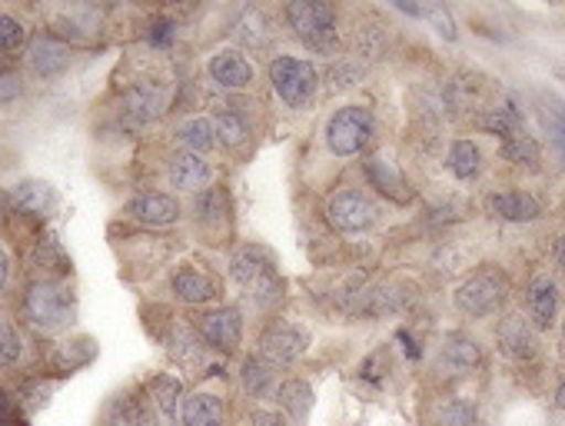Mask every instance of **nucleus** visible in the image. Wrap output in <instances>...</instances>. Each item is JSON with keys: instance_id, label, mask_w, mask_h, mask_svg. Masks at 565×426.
Returning <instances> with one entry per match:
<instances>
[{"instance_id": "1", "label": "nucleus", "mask_w": 565, "mask_h": 426, "mask_svg": "<svg viewBox=\"0 0 565 426\" xmlns=\"http://www.w3.org/2000/svg\"><path fill=\"white\" fill-rule=\"evenodd\" d=\"M77 320V294L67 280L34 277L24 284L18 300V323L31 337H64Z\"/></svg>"}, {"instance_id": "2", "label": "nucleus", "mask_w": 565, "mask_h": 426, "mask_svg": "<svg viewBox=\"0 0 565 426\" xmlns=\"http://www.w3.org/2000/svg\"><path fill=\"white\" fill-rule=\"evenodd\" d=\"M230 284L256 307V310H273L276 303H282L287 297V280L279 277L276 260L266 247L256 244H243L230 254L226 264Z\"/></svg>"}, {"instance_id": "3", "label": "nucleus", "mask_w": 565, "mask_h": 426, "mask_svg": "<svg viewBox=\"0 0 565 426\" xmlns=\"http://www.w3.org/2000/svg\"><path fill=\"white\" fill-rule=\"evenodd\" d=\"M282 21L297 34L303 47L323 57L340 54V11L327 0H290L282 8Z\"/></svg>"}, {"instance_id": "4", "label": "nucleus", "mask_w": 565, "mask_h": 426, "mask_svg": "<svg viewBox=\"0 0 565 426\" xmlns=\"http://www.w3.org/2000/svg\"><path fill=\"white\" fill-rule=\"evenodd\" d=\"M266 77H269L276 100L294 114L310 110L320 97V87H323L317 64L307 57H297V54H276L266 67Z\"/></svg>"}, {"instance_id": "5", "label": "nucleus", "mask_w": 565, "mask_h": 426, "mask_svg": "<svg viewBox=\"0 0 565 426\" xmlns=\"http://www.w3.org/2000/svg\"><path fill=\"white\" fill-rule=\"evenodd\" d=\"M376 134V120H373V110L363 107V104H343L337 107L330 117H327V127H323V140H327V150L333 157H360L370 140Z\"/></svg>"}, {"instance_id": "6", "label": "nucleus", "mask_w": 565, "mask_h": 426, "mask_svg": "<svg viewBox=\"0 0 565 426\" xmlns=\"http://www.w3.org/2000/svg\"><path fill=\"white\" fill-rule=\"evenodd\" d=\"M167 287H170V297L190 310H206V307L223 303V280L206 264H196V260L173 264Z\"/></svg>"}, {"instance_id": "7", "label": "nucleus", "mask_w": 565, "mask_h": 426, "mask_svg": "<svg viewBox=\"0 0 565 426\" xmlns=\"http://www.w3.org/2000/svg\"><path fill=\"white\" fill-rule=\"evenodd\" d=\"M190 323H193L196 337L206 343V350H213L220 356H233L243 347L246 320L236 303H216V307L196 310Z\"/></svg>"}, {"instance_id": "8", "label": "nucleus", "mask_w": 565, "mask_h": 426, "mask_svg": "<svg viewBox=\"0 0 565 426\" xmlns=\"http://www.w3.org/2000/svg\"><path fill=\"white\" fill-rule=\"evenodd\" d=\"M505 300H509V280L495 267H482L456 287V307H459V313H466L472 320L492 317L495 310H502Z\"/></svg>"}, {"instance_id": "9", "label": "nucleus", "mask_w": 565, "mask_h": 426, "mask_svg": "<svg viewBox=\"0 0 565 426\" xmlns=\"http://www.w3.org/2000/svg\"><path fill=\"white\" fill-rule=\"evenodd\" d=\"M323 217L337 234H366L376 227L380 221V206L370 193L347 187V190H333L323 203Z\"/></svg>"}, {"instance_id": "10", "label": "nucleus", "mask_w": 565, "mask_h": 426, "mask_svg": "<svg viewBox=\"0 0 565 426\" xmlns=\"http://www.w3.org/2000/svg\"><path fill=\"white\" fill-rule=\"evenodd\" d=\"M310 343H313V337L307 327H300L294 320H269L256 337V353L279 370V366L300 363L310 353Z\"/></svg>"}, {"instance_id": "11", "label": "nucleus", "mask_w": 565, "mask_h": 426, "mask_svg": "<svg viewBox=\"0 0 565 426\" xmlns=\"http://www.w3.org/2000/svg\"><path fill=\"white\" fill-rule=\"evenodd\" d=\"M124 213L140 224L143 231H170L183 221V206L177 200V193L167 190H140L127 200Z\"/></svg>"}, {"instance_id": "12", "label": "nucleus", "mask_w": 565, "mask_h": 426, "mask_svg": "<svg viewBox=\"0 0 565 426\" xmlns=\"http://www.w3.org/2000/svg\"><path fill=\"white\" fill-rule=\"evenodd\" d=\"M74 54H77V51H74L71 44L57 41V38L47 34V31H38V34L31 38L28 51H24V71H28L31 77H38V81H57V77H64V74L71 71Z\"/></svg>"}, {"instance_id": "13", "label": "nucleus", "mask_w": 565, "mask_h": 426, "mask_svg": "<svg viewBox=\"0 0 565 426\" xmlns=\"http://www.w3.org/2000/svg\"><path fill=\"white\" fill-rule=\"evenodd\" d=\"M170 110V90L160 81L150 77H137L124 87L120 94V117H127L130 124H153Z\"/></svg>"}, {"instance_id": "14", "label": "nucleus", "mask_w": 565, "mask_h": 426, "mask_svg": "<svg viewBox=\"0 0 565 426\" xmlns=\"http://www.w3.org/2000/svg\"><path fill=\"white\" fill-rule=\"evenodd\" d=\"M44 31L77 51L97 41V34L104 31V11L100 8H57L51 11Z\"/></svg>"}, {"instance_id": "15", "label": "nucleus", "mask_w": 565, "mask_h": 426, "mask_svg": "<svg viewBox=\"0 0 565 426\" xmlns=\"http://www.w3.org/2000/svg\"><path fill=\"white\" fill-rule=\"evenodd\" d=\"M193 221L206 237H213V244H223V237L233 224V206L220 183H210L206 190L193 193Z\"/></svg>"}, {"instance_id": "16", "label": "nucleus", "mask_w": 565, "mask_h": 426, "mask_svg": "<svg viewBox=\"0 0 565 426\" xmlns=\"http://www.w3.org/2000/svg\"><path fill=\"white\" fill-rule=\"evenodd\" d=\"M206 77L220 87V90H230V94H239V90H249L253 87V64L243 51L236 47H220L206 57Z\"/></svg>"}, {"instance_id": "17", "label": "nucleus", "mask_w": 565, "mask_h": 426, "mask_svg": "<svg viewBox=\"0 0 565 426\" xmlns=\"http://www.w3.org/2000/svg\"><path fill=\"white\" fill-rule=\"evenodd\" d=\"M163 170H167V183L177 187L180 193H200V190H206V187L213 183V177H216V170H213V163H210L206 157L190 153V150H180V147L167 153Z\"/></svg>"}, {"instance_id": "18", "label": "nucleus", "mask_w": 565, "mask_h": 426, "mask_svg": "<svg viewBox=\"0 0 565 426\" xmlns=\"http://www.w3.org/2000/svg\"><path fill=\"white\" fill-rule=\"evenodd\" d=\"M8 196H11V210H14V213H21V217H31V221H38V224H44V221L51 217V213L61 206V196H57L54 183L34 180V177L14 183V187L8 190Z\"/></svg>"}, {"instance_id": "19", "label": "nucleus", "mask_w": 565, "mask_h": 426, "mask_svg": "<svg viewBox=\"0 0 565 426\" xmlns=\"http://www.w3.org/2000/svg\"><path fill=\"white\" fill-rule=\"evenodd\" d=\"M213 130H216V147L230 150V153H243L253 147V120L243 107L236 104H220L213 114Z\"/></svg>"}, {"instance_id": "20", "label": "nucleus", "mask_w": 565, "mask_h": 426, "mask_svg": "<svg viewBox=\"0 0 565 426\" xmlns=\"http://www.w3.org/2000/svg\"><path fill=\"white\" fill-rule=\"evenodd\" d=\"M94 356H97V340L87 337V333H71V337H64L51 350V356H47V376H54V380L74 376L77 370L90 366Z\"/></svg>"}, {"instance_id": "21", "label": "nucleus", "mask_w": 565, "mask_h": 426, "mask_svg": "<svg viewBox=\"0 0 565 426\" xmlns=\"http://www.w3.org/2000/svg\"><path fill=\"white\" fill-rule=\"evenodd\" d=\"M140 390H143L147 406H150L157 416H163L167 423L177 426L180 406H183V400H186V393H190V390L183 386V380H180L177 373H153Z\"/></svg>"}, {"instance_id": "22", "label": "nucleus", "mask_w": 565, "mask_h": 426, "mask_svg": "<svg viewBox=\"0 0 565 426\" xmlns=\"http://www.w3.org/2000/svg\"><path fill=\"white\" fill-rule=\"evenodd\" d=\"M180 426H226V400L223 393L200 386L190 390L180 406Z\"/></svg>"}, {"instance_id": "23", "label": "nucleus", "mask_w": 565, "mask_h": 426, "mask_svg": "<svg viewBox=\"0 0 565 426\" xmlns=\"http://www.w3.org/2000/svg\"><path fill=\"white\" fill-rule=\"evenodd\" d=\"M486 206L495 213V217H502L509 224H532V221H539V213H542L539 200L532 193H525V190H499V193H489Z\"/></svg>"}, {"instance_id": "24", "label": "nucleus", "mask_w": 565, "mask_h": 426, "mask_svg": "<svg viewBox=\"0 0 565 426\" xmlns=\"http://www.w3.org/2000/svg\"><path fill=\"white\" fill-rule=\"evenodd\" d=\"M173 143H177L180 150L210 157V153L216 150L213 117H206V114H190V117L177 120V127H173Z\"/></svg>"}, {"instance_id": "25", "label": "nucleus", "mask_w": 565, "mask_h": 426, "mask_svg": "<svg viewBox=\"0 0 565 426\" xmlns=\"http://www.w3.org/2000/svg\"><path fill=\"white\" fill-rule=\"evenodd\" d=\"M495 340H499L502 353L512 360H532L539 350L535 327L529 323V317H505L495 330Z\"/></svg>"}, {"instance_id": "26", "label": "nucleus", "mask_w": 565, "mask_h": 426, "mask_svg": "<svg viewBox=\"0 0 565 426\" xmlns=\"http://www.w3.org/2000/svg\"><path fill=\"white\" fill-rule=\"evenodd\" d=\"M363 173H366L370 187H376V190H380L383 196H390L393 203H409L413 190H409L406 177L399 173V167L390 163L386 157H370V160H363Z\"/></svg>"}, {"instance_id": "27", "label": "nucleus", "mask_w": 565, "mask_h": 426, "mask_svg": "<svg viewBox=\"0 0 565 426\" xmlns=\"http://www.w3.org/2000/svg\"><path fill=\"white\" fill-rule=\"evenodd\" d=\"M525 307H529V323H532L535 330L552 327L555 310H558V287H555V280H552L548 274L532 277L529 294H525Z\"/></svg>"}, {"instance_id": "28", "label": "nucleus", "mask_w": 565, "mask_h": 426, "mask_svg": "<svg viewBox=\"0 0 565 426\" xmlns=\"http://www.w3.org/2000/svg\"><path fill=\"white\" fill-rule=\"evenodd\" d=\"M236 380H239L243 396H249V400H263V396H269V393L276 390L279 373H276V366H273L269 360H263L259 353H249V356H243Z\"/></svg>"}, {"instance_id": "29", "label": "nucleus", "mask_w": 565, "mask_h": 426, "mask_svg": "<svg viewBox=\"0 0 565 426\" xmlns=\"http://www.w3.org/2000/svg\"><path fill=\"white\" fill-rule=\"evenodd\" d=\"M439 360H443V366H446L449 373L462 376V373H469V370L479 366L482 350H479V343H476L466 330H452V333H446V340H443Z\"/></svg>"}, {"instance_id": "30", "label": "nucleus", "mask_w": 565, "mask_h": 426, "mask_svg": "<svg viewBox=\"0 0 565 426\" xmlns=\"http://www.w3.org/2000/svg\"><path fill=\"white\" fill-rule=\"evenodd\" d=\"M273 400H276V409H282L294 419V426H300L307 423L313 409V386L307 380H279L273 390Z\"/></svg>"}, {"instance_id": "31", "label": "nucleus", "mask_w": 565, "mask_h": 426, "mask_svg": "<svg viewBox=\"0 0 565 426\" xmlns=\"http://www.w3.org/2000/svg\"><path fill=\"white\" fill-rule=\"evenodd\" d=\"M143 413H147L143 390H124L107 400V406L100 413V426H140Z\"/></svg>"}, {"instance_id": "32", "label": "nucleus", "mask_w": 565, "mask_h": 426, "mask_svg": "<svg viewBox=\"0 0 565 426\" xmlns=\"http://www.w3.org/2000/svg\"><path fill=\"white\" fill-rule=\"evenodd\" d=\"M230 34H233V41L243 44L246 51H263V47L273 41V28H269L266 14L256 11V8H246V11L233 21Z\"/></svg>"}, {"instance_id": "33", "label": "nucleus", "mask_w": 565, "mask_h": 426, "mask_svg": "<svg viewBox=\"0 0 565 426\" xmlns=\"http://www.w3.org/2000/svg\"><path fill=\"white\" fill-rule=\"evenodd\" d=\"M446 170L456 177V180H476L479 170H482V150L476 140L469 137H459L449 143V153H446Z\"/></svg>"}, {"instance_id": "34", "label": "nucleus", "mask_w": 565, "mask_h": 426, "mask_svg": "<svg viewBox=\"0 0 565 426\" xmlns=\"http://www.w3.org/2000/svg\"><path fill=\"white\" fill-rule=\"evenodd\" d=\"M24 356H28V330L11 317H0V370H18Z\"/></svg>"}, {"instance_id": "35", "label": "nucleus", "mask_w": 565, "mask_h": 426, "mask_svg": "<svg viewBox=\"0 0 565 426\" xmlns=\"http://www.w3.org/2000/svg\"><path fill=\"white\" fill-rule=\"evenodd\" d=\"M31 38H34L31 28H28L21 18H14V14H8V11H0V57H8V61L18 64V57H24Z\"/></svg>"}, {"instance_id": "36", "label": "nucleus", "mask_w": 565, "mask_h": 426, "mask_svg": "<svg viewBox=\"0 0 565 426\" xmlns=\"http://www.w3.org/2000/svg\"><path fill=\"white\" fill-rule=\"evenodd\" d=\"M499 147H502V157L509 163H515V167H539V160H542V147L535 140V134H529L525 127L509 134V137H502Z\"/></svg>"}, {"instance_id": "37", "label": "nucleus", "mask_w": 565, "mask_h": 426, "mask_svg": "<svg viewBox=\"0 0 565 426\" xmlns=\"http://www.w3.org/2000/svg\"><path fill=\"white\" fill-rule=\"evenodd\" d=\"M180 38V21L170 18V14H150L147 24H143V44L150 51H170Z\"/></svg>"}, {"instance_id": "38", "label": "nucleus", "mask_w": 565, "mask_h": 426, "mask_svg": "<svg viewBox=\"0 0 565 426\" xmlns=\"http://www.w3.org/2000/svg\"><path fill=\"white\" fill-rule=\"evenodd\" d=\"M360 77H363V64H360V61L340 57V61L330 67V84H333V90H350Z\"/></svg>"}, {"instance_id": "39", "label": "nucleus", "mask_w": 565, "mask_h": 426, "mask_svg": "<svg viewBox=\"0 0 565 426\" xmlns=\"http://www.w3.org/2000/svg\"><path fill=\"white\" fill-rule=\"evenodd\" d=\"M24 90H28V81H24V74L18 67L8 71V74H0V107L18 104L24 97Z\"/></svg>"}, {"instance_id": "40", "label": "nucleus", "mask_w": 565, "mask_h": 426, "mask_svg": "<svg viewBox=\"0 0 565 426\" xmlns=\"http://www.w3.org/2000/svg\"><path fill=\"white\" fill-rule=\"evenodd\" d=\"M548 104H552V107H545L548 134H552L555 147H558V150H562V157H565V107H562L555 97H548Z\"/></svg>"}, {"instance_id": "41", "label": "nucleus", "mask_w": 565, "mask_h": 426, "mask_svg": "<svg viewBox=\"0 0 565 426\" xmlns=\"http://www.w3.org/2000/svg\"><path fill=\"white\" fill-rule=\"evenodd\" d=\"M246 423L249 426H294V419L276 406H253Z\"/></svg>"}, {"instance_id": "42", "label": "nucleus", "mask_w": 565, "mask_h": 426, "mask_svg": "<svg viewBox=\"0 0 565 426\" xmlns=\"http://www.w3.org/2000/svg\"><path fill=\"white\" fill-rule=\"evenodd\" d=\"M423 18L433 24V31L439 34V38H446V41H456V24H452V14L446 11V8H423Z\"/></svg>"}, {"instance_id": "43", "label": "nucleus", "mask_w": 565, "mask_h": 426, "mask_svg": "<svg viewBox=\"0 0 565 426\" xmlns=\"http://www.w3.org/2000/svg\"><path fill=\"white\" fill-rule=\"evenodd\" d=\"M14 419H28V416L21 413L14 390L4 380H0V423H14Z\"/></svg>"}, {"instance_id": "44", "label": "nucleus", "mask_w": 565, "mask_h": 426, "mask_svg": "<svg viewBox=\"0 0 565 426\" xmlns=\"http://www.w3.org/2000/svg\"><path fill=\"white\" fill-rule=\"evenodd\" d=\"M11 280H14V254L8 244H0V294H8Z\"/></svg>"}, {"instance_id": "45", "label": "nucleus", "mask_w": 565, "mask_h": 426, "mask_svg": "<svg viewBox=\"0 0 565 426\" xmlns=\"http://www.w3.org/2000/svg\"><path fill=\"white\" fill-rule=\"evenodd\" d=\"M11 217H14V210H11V196H8L4 190H0V227H4Z\"/></svg>"}, {"instance_id": "46", "label": "nucleus", "mask_w": 565, "mask_h": 426, "mask_svg": "<svg viewBox=\"0 0 565 426\" xmlns=\"http://www.w3.org/2000/svg\"><path fill=\"white\" fill-rule=\"evenodd\" d=\"M552 257H555V264H558V270L565 274V234L555 241V251H552Z\"/></svg>"}, {"instance_id": "47", "label": "nucleus", "mask_w": 565, "mask_h": 426, "mask_svg": "<svg viewBox=\"0 0 565 426\" xmlns=\"http://www.w3.org/2000/svg\"><path fill=\"white\" fill-rule=\"evenodd\" d=\"M555 406L558 409H565V380L558 383V390H555Z\"/></svg>"}, {"instance_id": "48", "label": "nucleus", "mask_w": 565, "mask_h": 426, "mask_svg": "<svg viewBox=\"0 0 565 426\" xmlns=\"http://www.w3.org/2000/svg\"><path fill=\"white\" fill-rule=\"evenodd\" d=\"M0 426H28V419H14V423H0Z\"/></svg>"}, {"instance_id": "49", "label": "nucleus", "mask_w": 565, "mask_h": 426, "mask_svg": "<svg viewBox=\"0 0 565 426\" xmlns=\"http://www.w3.org/2000/svg\"><path fill=\"white\" fill-rule=\"evenodd\" d=\"M562 343H565V320H562Z\"/></svg>"}]
</instances>
